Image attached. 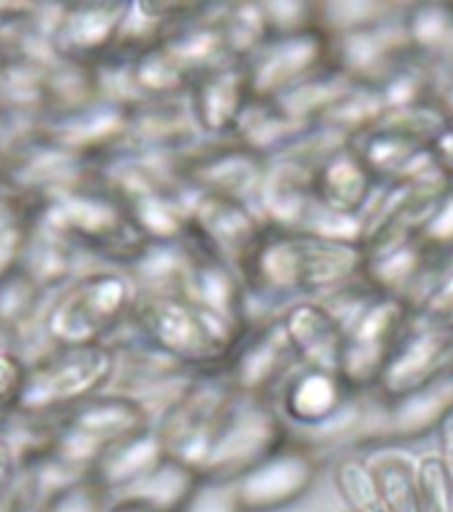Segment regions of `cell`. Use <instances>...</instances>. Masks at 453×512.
Instances as JSON below:
<instances>
[{"instance_id": "obj_1", "label": "cell", "mask_w": 453, "mask_h": 512, "mask_svg": "<svg viewBox=\"0 0 453 512\" xmlns=\"http://www.w3.org/2000/svg\"><path fill=\"white\" fill-rule=\"evenodd\" d=\"M131 328L155 350L198 374L222 371L248 331L184 296H139Z\"/></svg>"}, {"instance_id": "obj_2", "label": "cell", "mask_w": 453, "mask_h": 512, "mask_svg": "<svg viewBox=\"0 0 453 512\" xmlns=\"http://www.w3.org/2000/svg\"><path fill=\"white\" fill-rule=\"evenodd\" d=\"M139 291L128 272H83L46 302L40 331L51 347L110 344L128 326Z\"/></svg>"}, {"instance_id": "obj_3", "label": "cell", "mask_w": 453, "mask_h": 512, "mask_svg": "<svg viewBox=\"0 0 453 512\" xmlns=\"http://www.w3.org/2000/svg\"><path fill=\"white\" fill-rule=\"evenodd\" d=\"M38 219L64 235L80 254L102 256L123 267H131L150 246L128 214L126 203L94 182L43 200Z\"/></svg>"}, {"instance_id": "obj_4", "label": "cell", "mask_w": 453, "mask_h": 512, "mask_svg": "<svg viewBox=\"0 0 453 512\" xmlns=\"http://www.w3.org/2000/svg\"><path fill=\"white\" fill-rule=\"evenodd\" d=\"M115 376H118V352L112 344L51 347L30 360L27 384L16 414L32 419H56L107 392Z\"/></svg>"}, {"instance_id": "obj_5", "label": "cell", "mask_w": 453, "mask_h": 512, "mask_svg": "<svg viewBox=\"0 0 453 512\" xmlns=\"http://www.w3.org/2000/svg\"><path fill=\"white\" fill-rule=\"evenodd\" d=\"M147 427H152V419L139 400L120 395V392H102L86 400L83 406L56 416L54 438L48 451L59 456L62 462L91 475L96 462L115 443Z\"/></svg>"}, {"instance_id": "obj_6", "label": "cell", "mask_w": 453, "mask_h": 512, "mask_svg": "<svg viewBox=\"0 0 453 512\" xmlns=\"http://www.w3.org/2000/svg\"><path fill=\"white\" fill-rule=\"evenodd\" d=\"M288 424L272 400L238 392L224 414L200 478L238 480L288 443Z\"/></svg>"}, {"instance_id": "obj_7", "label": "cell", "mask_w": 453, "mask_h": 512, "mask_svg": "<svg viewBox=\"0 0 453 512\" xmlns=\"http://www.w3.org/2000/svg\"><path fill=\"white\" fill-rule=\"evenodd\" d=\"M238 390L232 387L227 374L222 371H211V374H200L192 387L182 395V400L168 411L155 430L163 438L166 454L171 459L190 464L192 470H203L211 446H214L216 432L222 424L227 408Z\"/></svg>"}, {"instance_id": "obj_8", "label": "cell", "mask_w": 453, "mask_h": 512, "mask_svg": "<svg viewBox=\"0 0 453 512\" xmlns=\"http://www.w3.org/2000/svg\"><path fill=\"white\" fill-rule=\"evenodd\" d=\"M411 323V307L395 296L379 294L363 315L344 331L339 376L358 395L376 392L392 352Z\"/></svg>"}, {"instance_id": "obj_9", "label": "cell", "mask_w": 453, "mask_h": 512, "mask_svg": "<svg viewBox=\"0 0 453 512\" xmlns=\"http://www.w3.org/2000/svg\"><path fill=\"white\" fill-rule=\"evenodd\" d=\"M299 368H302V360L288 339L283 318H270L248 328L238 350L232 352L230 363L224 366V374L232 387L243 395L275 403L280 387Z\"/></svg>"}, {"instance_id": "obj_10", "label": "cell", "mask_w": 453, "mask_h": 512, "mask_svg": "<svg viewBox=\"0 0 453 512\" xmlns=\"http://www.w3.org/2000/svg\"><path fill=\"white\" fill-rule=\"evenodd\" d=\"M187 184V182H184ZM192 214V238L235 270H243L248 256L262 240L267 224L254 208L240 200L200 192L187 184Z\"/></svg>"}, {"instance_id": "obj_11", "label": "cell", "mask_w": 453, "mask_h": 512, "mask_svg": "<svg viewBox=\"0 0 453 512\" xmlns=\"http://www.w3.org/2000/svg\"><path fill=\"white\" fill-rule=\"evenodd\" d=\"M453 374V328L416 318L411 312L406 334L392 352L376 395L384 400L400 398L424 384Z\"/></svg>"}, {"instance_id": "obj_12", "label": "cell", "mask_w": 453, "mask_h": 512, "mask_svg": "<svg viewBox=\"0 0 453 512\" xmlns=\"http://www.w3.org/2000/svg\"><path fill=\"white\" fill-rule=\"evenodd\" d=\"M331 64V38L320 30L270 38L246 62L254 99H280Z\"/></svg>"}, {"instance_id": "obj_13", "label": "cell", "mask_w": 453, "mask_h": 512, "mask_svg": "<svg viewBox=\"0 0 453 512\" xmlns=\"http://www.w3.org/2000/svg\"><path fill=\"white\" fill-rule=\"evenodd\" d=\"M358 398V392H352L336 371L302 366L280 387L275 395V406L283 422L291 427L328 432L339 427L344 419L358 422V411L352 408Z\"/></svg>"}, {"instance_id": "obj_14", "label": "cell", "mask_w": 453, "mask_h": 512, "mask_svg": "<svg viewBox=\"0 0 453 512\" xmlns=\"http://www.w3.org/2000/svg\"><path fill=\"white\" fill-rule=\"evenodd\" d=\"M406 8L379 24L334 35L331 62L355 83H368V86L384 83L398 67L414 59L406 27Z\"/></svg>"}, {"instance_id": "obj_15", "label": "cell", "mask_w": 453, "mask_h": 512, "mask_svg": "<svg viewBox=\"0 0 453 512\" xmlns=\"http://www.w3.org/2000/svg\"><path fill=\"white\" fill-rule=\"evenodd\" d=\"M267 166L270 160L256 155L235 139H219V142L206 139L187 155L184 182L200 192L224 195L254 208L267 176Z\"/></svg>"}, {"instance_id": "obj_16", "label": "cell", "mask_w": 453, "mask_h": 512, "mask_svg": "<svg viewBox=\"0 0 453 512\" xmlns=\"http://www.w3.org/2000/svg\"><path fill=\"white\" fill-rule=\"evenodd\" d=\"M128 123H131L128 107L102 99V102L88 104L83 110L32 120V131L43 136L46 142L96 163L126 144Z\"/></svg>"}, {"instance_id": "obj_17", "label": "cell", "mask_w": 453, "mask_h": 512, "mask_svg": "<svg viewBox=\"0 0 453 512\" xmlns=\"http://www.w3.org/2000/svg\"><path fill=\"white\" fill-rule=\"evenodd\" d=\"M315 475L318 462L312 451L286 443L232 483L243 512H275L302 499L315 483Z\"/></svg>"}, {"instance_id": "obj_18", "label": "cell", "mask_w": 453, "mask_h": 512, "mask_svg": "<svg viewBox=\"0 0 453 512\" xmlns=\"http://www.w3.org/2000/svg\"><path fill=\"white\" fill-rule=\"evenodd\" d=\"M128 3H70L56 6L51 48L59 59L99 64L115 51Z\"/></svg>"}, {"instance_id": "obj_19", "label": "cell", "mask_w": 453, "mask_h": 512, "mask_svg": "<svg viewBox=\"0 0 453 512\" xmlns=\"http://www.w3.org/2000/svg\"><path fill=\"white\" fill-rule=\"evenodd\" d=\"M379 414L374 422L360 427V438L368 443H395V440L422 438L440 430V424L453 414V374L438 382L424 384L400 398H379Z\"/></svg>"}, {"instance_id": "obj_20", "label": "cell", "mask_w": 453, "mask_h": 512, "mask_svg": "<svg viewBox=\"0 0 453 512\" xmlns=\"http://www.w3.org/2000/svg\"><path fill=\"white\" fill-rule=\"evenodd\" d=\"M187 99H190L192 115L203 139H211V142L230 139L240 115L254 99L246 62L232 59L198 75L192 80Z\"/></svg>"}, {"instance_id": "obj_21", "label": "cell", "mask_w": 453, "mask_h": 512, "mask_svg": "<svg viewBox=\"0 0 453 512\" xmlns=\"http://www.w3.org/2000/svg\"><path fill=\"white\" fill-rule=\"evenodd\" d=\"M200 142L195 115H192L187 94L174 99H150L136 104L128 123V139L123 147L134 150H163V152H190Z\"/></svg>"}, {"instance_id": "obj_22", "label": "cell", "mask_w": 453, "mask_h": 512, "mask_svg": "<svg viewBox=\"0 0 453 512\" xmlns=\"http://www.w3.org/2000/svg\"><path fill=\"white\" fill-rule=\"evenodd\" d=\"M350 144L376 182L403 179L432 155V142L392 120L376 123L374 128L355 136Z\"/></svg>"}, {"instance_id": "obj_23", "label": "cell", "mask_w": 453, "mask_h": 512, "mask_svg": "<svg viewBox=\"0 0 453 512\" xmlns=\"http://www.w3.org/2000/svg\"><path fill=\"white\" fill-rule=\"evenodd\" d=\"M374 174L368 171L360 155L352 150V144H344L331 152L312 174V190L315 198L326 208L344 216H358L368 208L376 190Z\"/></svg>"}, {"instance_id": "obj_24", "label": "cell", "mask_w": 453, "mask_h": 512, "mask_svg": "<svg viewBox=\"0 0 453 512\" xmlns=\"http://www.w3.org/2000/svg\"><path fill=\"white\" fill-rule=\"evenodd\" d=\"M280 318H283L286 334L294 344L302 366L326 368V371L339 374L344 328L318 299H302V302L291 304Z\"/></svg>"}, {"instance_id": "obj_25", "label": "cell", "mask_w": 453, "mask_h": 512, "mask_svg": "<svg viewBox=\"0 0 453 512\" xmlns=\"http://www.w3.org/2000/svg\"><path fill=\"white\" fill-rule=\"evenodd\" d=\"M166 446L155 427L136 432L131 438L120 440L96 462L91 478L107 496H115L136 486L139 480L147 478L163 459H166Z\"/></svg>"}, {"instance_id": "obj_26", "label": "cell", "mask_w": 453, "mask_h": 512, "mask_svg": "<svg viewBox=\"0 0 453 512\" xmlns=\"http://www.w3.org/2000/svg\"><path fill=\"white\" fill-rule=\"evenodd\" d=\"M310 128V123L291 115L278 99H251L230 139L272 160L294 147Z\"/></svg>"}, {"instance_id": "obj_27", "label": "cell", "mask_w": 453, "mask_h": 512, "mask_svg": "<svg viewBox=\"0 0 453 512\" xmlns=\"http://www.w3.org/2000/svg\"><path fill=\"white\" fill-rule=\"evenodd\" d=\"M195 246L190 240L182 243H150L142 256L128 267L139 296H184L190 280Z\"/></svg>"}, {"instance_id": "obj_28", "label": "cell", "mask_w": 453, "mask_h": 512, "mask_svg": "<svg viewBox=\"0 0 453 512\" xmlns=\"http://www.w3.org/2000/svg\"><path fill=\"white\" fill-rule=\"evenodd\" d=\"M78 256V248L72 246L64 235H59L54 227L40 222L38 211H35L30 243H27V251H24L22 259V270L51 296L78 278Z\"/></svg>"}, {"instance_id": "obj_29", "label": "cell", "mask_w": 453, "mask_h": 512, "mask_svg": "<svg viewBox=\"0 0 453 512\" xmlns=\"http://www.w3.org/2000/svg\"><path fill=\"white\" fill-rule=\"evenodd\" d=\"M200 483V472L190 464L166 456L155 470L136 486L115 496V502H131L158 512H182Z\"/></svg>"}, {"instance_id": "obj_30", "label": "cell", "mask_w": 453, "mask_h": 512, "mask_svg": "<svg viewBox=\"0 0 453 512\" xmlns=\"http://www.w3.org/2000/svg\"><path fill=\"white\" fill-rule=\"evenodd\" d=\"M406 27L411 48L424 64H453V3H408Z\"/></svg>"}, {"instance_id": "obj_31", "label": "cell", "mask_w": 453, "mask_h": 512, "mask_svg": "<svg viewBox=\"0 0 453 512\" xmlns=\"http://www.w3.org/2000/svg\"><path fill=\"white\" fill-rule=\"evenodd\" d=\"M35 211H38L35 203L8 187H0V280L22 270Z\"/></svg>"}, {"instance_id": "obj_32", "label": "cell", "mask_w": 453, "mask_h": 512, "mask_svg": "<svg viewBox=\"0 0 453 512\" xmlns=\"http://www.w3.org/2000/svg\"><path fill=\"white\" fill-rule=\"evenodd\" d=\"M46 296V291L24 270L0 280V336L16 339L32 326V320H43Z\"/></svg>"}, {"instance_id": "obj_33", "label": "cell", "mask_w": 453, "mask_h": 512, "mask_svg": "<svg viewBox=\"0 0 453 512\" xmlns=\"http://www.w3.org/2000/svg\"><path fill=\"white\" fill-rule=\"evenodd\" d=\"M222 32L224 40H227V51H230L232 59H238V62H248V59L272 38L262 3L224 6Z\"/></svg>"}, {"instance_id": "obj_34", "label": "cell", "mask_w": 453, "mask_h": 512, "mask_svg": "<svg viewBox=\"0 0 453 512\" xmlns=\"http://www.w3.org/2000/svg\"><path fill=\"white\" fill-rule=\"evenodd\" d=\"M403 3H382V0H331L318 3V27L328 38L342 32L371 27L403 11Z\"/></svg>"}, {"instance_id": "obj_35", "label": "cell", "mask_w": 453, "mask_h": 512, "mask_svg": "<svg viewBox=\"0 0 453 512\" xmlns=\"http://www.w3.org/2000/svg\"><path fill=\"white\" fill-rule=\"evenodd\" d=\"M272 38L318 30V3L310 0H272L262 3Z\"/></svg>"}, {"instance_id": "obj_36", "label": "cell", "mask_w": 453, "mask_h": 512, "mask_svg": "<svg viewBox=\"0 0 453 512\" xmlns=\"http://www.w3.org/2000/svg\"><path fill=\"white\" fill-rule=\"evenodd\" d=\"M30 363L11 347H0V416L16 414L22 403Z\"/></svg>"}, {"instance_id": "obj_37", "label": "cell", "mask_w": 453, "mask_h": 512, "mask_svg": "<svg viewBox=\"0 0 453 512\" xmlns=\"http://www.w3.org/2000/svg\"><path fill=\"white\" fill-rule=\"evenodd\" d=\"M182 512H243L232 480L200 478L195 494L184 504Z\"/></svg>"}, {"instance_id": "obj_38", "label": "cell", "mask_w": 453, "mask_h": 512, "mask_svg": "<svg viewBox=\"0 0 453 512\" xmlns=\"http://www.w3.org/2000/svg\"><path fill=\"white\" fill-rule=\"evenodd\" d=\"M422 240L430 251H453V184L432 208L430 219L422 227Z\"/></svg>"}, {"instance_id": "obj_39", "label": "cell", "mask_w": 453, "mask_h": 512, "mask_svg": "<svg viewBox=\"0 0 453 512\" xmlns=\"http://www.w3.org/2000/svg\"><path fill=\"white\" fill-rule=\"evenodd\" d=\"M104 499H107V494L96 486L94 478H88L54 496L48 504V512H102Z\"/></svg>"}, {"instance_id": "obj_40", "label": "cell", "mask_w": 453, "mask_h": 512, "mask_svg": "<svg viewBox=\"0 0 453 512\" xmlns=\"http://www.w3.org/2000/svg\"><path fill=\"white\" fill-rule=\"evenodd\" d=\"M432 150H435V155H438L440 166H443V171L448 174V179L453 182V126L446 128V131L435 139Z\"/></svg>"}, {"instance_id": "obj_41", "label": "cell", "mask_w": 453, "mask_h": 512, "mask_svg": "<svg viewBox=\"0 0 453 512\" xmlns=\"http://www.w3.org/2000/svg\"><path fill=\"white\" fill-rule=\"evenodd\" d=\"M19 470H22V467H19V459H16L14 448L8 446L6 440H0V488L8 486V483L19 475Z\"/></svg>"}, {"instance_id": "obj_42", "label": "cell", "mask_w": 453, "mask_h": 512, "mask_svg": "<svg viewBox=\"0 0 453 512\" xmlns=\"http://www.w3.org/2000/svg\"><path fill=\"white\" fill-rule=\"evenodd\" d=\"M16 120L19 118H16L14 112H8L6 107H0V152L6 150L16 136L22 134V131H16Z\"/></svg>"}, {"instance_id": "obj_43", "label": "cell", "mask_w": 453, "mask_h": 512, "mask_svg": "<svg viewBox=\"0 0 453 512\" xmlns=\"http://www.w3.org/2000/svg\"><path fill=\"white\" fill-rule=\"evenodd\" d=\"M440 446H443V462H446L448 472L453 478V414L448 416L446 422L440 424Z\"/></svg>"}, {"instance_id": "obj_44", "label": "cell", "mask_w": 453, "mask_h": 512, "mask_svg": "<svg viewBox=\"0 0 453 512\" xmlns=\"http://www.w3.org/2000/svg\"><path fill=\"white\" fill-rule=\"evenodd\" d=\"M110 512H158V510H150V507H142V504H131V502H112Z\"/></svg>"}]
</instances>
